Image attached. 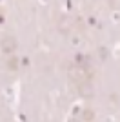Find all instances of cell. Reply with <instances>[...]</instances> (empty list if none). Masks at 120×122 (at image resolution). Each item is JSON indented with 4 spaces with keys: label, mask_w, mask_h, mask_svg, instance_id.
<instances>
[{
    "label": "cell",
    "mask_w": 120,
    "mask_h": 122,
    "mask_svg": "<svg viewBox=\"0 0 120 122\" xmlns=\"http://www.w3.org/2000/svg\"><path fill=\"white\" fill-rule=\"evenodd\" d=\"M15 40L11 38V36H7V38H4L2 40V51H5V53H11V51L15 49Z\"/></svg>",
    "instance_id": "1"
}]
</instances>
